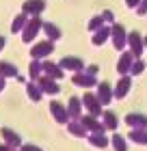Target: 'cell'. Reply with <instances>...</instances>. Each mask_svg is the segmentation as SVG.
<instances>
[{
	"label": "cell",
	"instance_id": "obj_1",
	"mask_svg": "<svg viewBox=\"0 0 147 151\" xmlns=\"http://www.w3.org/2000/svg\"><path fill=\"white\" fill-rule=\"evenodd\" d=\"M41 28H43V19H41V15L28 17V22H26L24 30H22V41H24V43H33V41L37 39Z\"/></svg>",
	"mask_w": 147,
	"mask_h": 151
},
{
	"label": "cell",
	"instance_id": "obj_2",
	"mask_svg": "<svg viewBox=\"0 0 147 151\" xmlns=\"http://www.w3.org/2000/svg\"><path fill=\"white\" fill-rule=\"evenodd\" d=\"M82 108L87 110V114H91V116H102V112H104V106L100 104V99H97V95L95 93H91V91H87L85 95H82Z\"/></svg>",
	"mask_w": 147,
	"mask_h": 151
},
{
	"label": "cell",
	"instance_id": "obj_3",
	"mask_svg": "<svg viewBox=\"0 0 147 151\" xmlns=\"http://www.w3.org/2000/svg\"><path fill=\"white\" fill-rule=\"evenodd\" d=\"M110 41H113V47L115 50H125V45H128V32L121 24H113L110 26Z\"/></svg>",
	"mask_w": 147,
	"mask_h": 151
},
{
	"label": "cell",
	"instance_id": "obj_4",
	"mask_svg": "<svg viewBox=\"0 0 147 151\" xmlns=\"http://www.w3.org/2000/svg\"><path fill=\"white\" fill-rule=\"evenodd\" d=\"M128 47H130V52H132V56H134V58H143L145 41H143V35L138 30L128 32Z\"/></svg>",
	"mask_w": 147,
	"mask_h": 151
},
{
	"label": "cell",
	"instance_id": "obj_5",
	"mask_svg": "<svg viewBox=\"0 0 147 151\" xmlns=\"http://www.w3.org/2000/svg\"><path fill=\"white\" fill-rule=\"evenodd\" d=\"M52 52H54V43H52V41H48V39H46V41H39V43H35V45L30 47V56L37 58V60L50 56Z\"/></svg>",
	"mask_w": 147,
	"mask_h": 151
},
{
	"label": "cell",
	"instance_id": "obj_6",
	"mask_svg": "<svg viewBox=\"0 0 147 151\" xmlns=\"http://www.w3.org/2000/svg\"><path fill=\"white\" fill-rule=\"evenodd\" d=\"M95 95H97V99H100V104H102V106H110V101L115 99V95H113V86H110L108 82H97V86H95Z\"/></svg>",
	"mask_w": 147,
	"mask_h": 151
},
{
	"label": "cell",
	"instance_id": "obj_7",
	"mask_svg": "<svg viewBox=\"0 0 147 151\" xmlns=\"http://www.w3.org/2000/svg\"><path fill=\"white\" fill-rule=\"evenodd\" d=\"M72 82H74L76 86H82V88L97 86V78H95V76H91V73H87L85 69H82V71H76V73L72 76Z\"/></svg>",
	"mask_w": 147,
	"mask_h": 151
},
{
	"label": "cell",
	"instance_id": "obj_8",
	"mask_svg": "<svg viewBox=\"0 0 147 151\" xmlns=\"http://www.w3.org/2000/svg\"><path fill=\"white\" fill-rule=\"evenodd\" d=\"M80 121H82V125L87 127V132H89V134H104V132H106L104 123H102V121H97L95 116H91V114H82V116H80Z\"/></svg>",
	"mask_w": 147,
	"mask_h": 151
},
{
	"label": "cell",
	"instance_id": "obj_9",
	"mask_svg": "<svg viewBox=\"0 0 147 151\" xmlns=\"http://www.w3.org/2000/svg\"><path fill=\"white\" fill-rule=\"evenodd\" d=\"M50 114L56 119V123H69V114H67V106H63L61 101H56V99H52L50 101Z\"/></svg>",
	"mask_w": 147,
	"mask_h": 151
},
{
	"label": "cell",
	"instance_id": "obj_10",
	"mask_svg": "<svg viewBox=\"0 0 147 151\" xmlns=\"http://www.w3.org/2000/svg\"><path fill=\"white\" fill-rule=\"evenodd\" d=\"M134 60H136V58L132 56V52H123L121 56H119V60H117V73H119V76H130Z\"/></svg>",
	"mask_w": 147,
	"mask_h": 151
},
{
	"label": "cell",
	"instance_id": "obj_11",
	"mask_svg": "<svg viewBox=\"0 0 147 151\" xmlns=\"http://www.w3.org/2000/svg\"><path fill=\"white\" fill-rule=\"evenodd\" d=\"M0 136H2V140H4V145H9V147H22L24 142H22V136H20L15 129H11V127H2L0 129Z\"/></svg>",
	"mask_w": 147,
	"mask_h": 151
},
{
	"label": "cell",
	"instance_id": "obj_12",
	"mask_svg": "<svg viewBox=\"0 0 147 151\" xmlns=\"http://www.w3.org/2000/svg\"><path fill=\"white\" fill-rule=\"evenodd\" d=\"M43 9H46V0H26V2L22 4V13H26L28 17L41 15Z\"/></svg>",
	"mask_w": 147,
	"mask_h": 151
},
{
	"label": "cell",
	"instance_id": "obj_13",
	"mask_svg": "<svg viewBox=\"0 0 147 151\" xmlns=\"http://www.w3.org/2000/svg\"><path fill=\"white\" fill-rule=\"evenodd\" d=\"M82 97H78V95H72L67 101V114H69V121L72 119H80L82 116Z\"/></svg>",
	"mask_w": 147,
	"mask_h": 151
},
{
	"label": "cell",
	"instance_id": "obj_14",
	"mask_svg": "<svg viewBox=\"0 0 147 151\" xmlns=\"http://www.w3.org/2000/svg\"><path fill=\"white\" fill-rule=\"evenodd\" d=\"M41 65H43V76H48V78H52V80H61L63 76V69H61V65L59 63H54V60H41Z\"/></svg>",
	"mask_w": 147,
	"mask_h": 151
},
{
	"label": "cell",
	"instance_id": "obj_15",
	"mask_svg": "<svg viewBox=\"0 0 147 151\" xmlns=\"http://www.w3.org/2000/svg\"><path fill=\"white\" fill-rule=\"evenodd\" d=\"M37 84H39V88H41L46 95H59V91H61L59 82L52 80V78H48V76H41V78L37 80Z\"/></svg>",
	"mask_w": 147,
	"mask_h": 151
},
{
	"label": "cell",
	"instance_id": "obj_16",
	"mask_svg": "<svg viewBox=\"0 0 147 151\" xmlns=\"http://www.w3.org/2000/svg\"><path fill=\"white\" fill-rule=\"evenodd\" d=\"M130 88H132V78H130V76H121L119 82H117V86L113 88V95L117 99H123L125 95L130 93Z\"/></svg>",
	"mask_w": 147,
	"mask_h": 151
},
{
	"label": "cell",
	"instance_id": "obj_17",
	"mask_svg": "<svg viewBox=\"0 0 147 151\" xmlns=\"http://www.w3.org/2000/svg\"><path fill=\"white\" fill-rule=\"evenodd\" d=\"M61 69H65V71H82L85 69V63H82V58L78 56H65V58H61Z\"/></svg>",
	"mask_w": 147,
	"mask_h": 151
},
{
	"label": "cell",
	"instance_id": "obj_18",
	"mask_svg": "<svg viewBox=\"0 0 147 151\" xmlns=\"http://www.w3.org/2000/svg\"><path fill=\"white\" fill-rule=\"evenodd\" d=\"M125 125H130V129L147 127V114H143V112H130V114H125Z\"/></svg>",
	"mask_w": 147,
	"mask_h": 151
},
{
	"label": "cell",
	"instance_id": "obj_19",
	"mask_svg": "<svg viewBox=\"0 0 147 151\" xmlns=\"http://www.w3.org/2000/svg\"><path fill=\"white\" fill-rule=\"evenodd\" d=\"M67 132L72 134V136H76V138H85V136H89L87 127L82 125L80 119H72V121H69V123H67Z\"/></svg>",
	"mask_w": 147,
	"mask_h": 151
},
{
	"label": "cell",
	"instance_id": "obj_20",
	"mask_svg": "<svg viewBox=\"0 0 147 151\" xmlns=\"http://www.w3.org/2000/svg\"><path fill=\"white\" fill-rule=\"evenodd\" d=\"M41 30L46 32L48 41H52V43H54V41H59V39H61V35H63L61 28H59V26L54 24V22H43V28H41Z\"/></svg>",
	"mask_w": 147,
	"mask_h": 151
},
{
	"label": "cell",
	"instance_id": "obj_21",
	"mask_svg": "<svg viewBox=\"0 0 147 151\" xmlns=\"http://www.w3.org/2000/svg\"><path fill=\"white\" fill-rule=\"evenodd\" d=\"M102 123H104V127L110 129V132H115L117 125H119V119H117V114L113 110H104L102 112Z\"/></svg>",
	"mask_w": 147,
	"mask_h": 151
},
{
	"label": "cell",
	"instance_id": "obj_22",
	"mask_svg": "<svg viewBox=\"0 0 147 151\" xmlns=\"http://www.w3.org/2000/svg\"><path fill=\"white\" fill-rule=\"evenodd\" d=\"M41 76H43V65H41V60L33 58L30 65H28V78H30V82H37Z\"/></svg>",
	"mask_w": 147,
	"mask_h": 151
},
{
	"label": "cell",
	"instance_id": "obj_23",
	"mask_svg": "<svg viewBox=\"0 0 147 151\" xmlns=\"http://www.w3.org/2000/svg\"><path fill=\"white\" fill-rule=\"evenodd\" d=\"M108 39H110V26H104V28H100L97 32H93L91 43H93V45H104Z\"/></svg>",
	"mask_w": 147,
	"mask_h": 151
},
{
	"label": "cell",
	"instance_id": "obj_24",
	"mask_svg": "<svg viewBox=\"0 0 147 151\" xmlns=\"http://www.w3.org/2000/svg\"><path fill=\"white\" fill-rule=\"evenodd\" d=\"M128 140L136 142V145H147V127H138V129H130Z\"/></svg>",
	"mask_w": 147,
	"mask_h": 151
},
{
	"label": "cell",
	"instance_id": "obj_25",
	"mask_svg": "<svg viewBox=\"0 0 147 151\" xmlns=\"http://www.w3.org/2000/svg\"><path fill=\"white\" fill-rule=\"evenodd\" d=\"M26 95H28L30 101H41V97H43V91L39 88L37 82H26Z\"/></svg>",
	"mask_w": 147,
	"mask_h": 151
},
{
	"label": "cell",
	"instance_id": "obj_26",
	"mask_svg": "<svg viewBox=\"0 0 147 151\" xmlns=\"http://www.w3.org/2000/svg\"><path fill=\"white\" fill-rule=\"evenodd\" d=\"M17 76V67L9 63V60H0V78H15Z\"/></svg>",
	"mask_w": 147,
	"mask_h": 151
},
{
	"label": "cell",
	"instance_id": "obj_27",
	"mask_svg": "<svg viewBox=\"0 0 147 151\" xmlns=\"http://www.w3.org/2000/svg\"><path fill=\"white\" fill-rule=\"evenodd\" d=\"M87 138H89V145H93V147H97V149L108 147V142H110L106 134H89Z\"/></svg>",
	"mask_w": 147,
	"mask_h": 151
},
{
	"label": "cell",
	"instance_id": "obj_28",
	"mask_svg": "<svg viewBox=\"0 0 147 151\" xmlns=\"http://www.w3.org/2000/svg\"><path fill=\"white\" fill-rule=\"evenodd\" d=\"M26 22H28V15L26 13H20V15H15V19L11 22V32H22L24 30V26H26Z\"/></svg>",
	"mask_w": 147,
	"mask_h": 151
},
{
	"label": "cell",
	"instance_id": "obj_29",
	"mask_svg": "<svg viewBox=\"0 0 147 151\" xmlns=\"http://www.w3.org/2000/svg\"><path fill=\"white\" fill-rule=\"evenodd\" d=\"M110 145L115 151H128V138H123L121 134H113L110 136Z\"/></svg>",
	"mask_w": 147,
	"mask_h": 151
},
{
	"label": "cell",
	"instance_id": "obj_30",
	"mask_svg": "<svg viewBox=\"0 0 147 151\" xmlns=\"http://www.w3.org/2000/svg\"><path fill=\"white\" fill-rule=\"evenodd\" d=\"M104 26H106V22H104L102 15H93V17L89 19V30L91 32H97L100 28H104Z\"/></svg>",
	"mask_w": 147,
	"mask_h": 151
},
{
	"label": "cell",
	"instance_id": "obj_31",
	"mask_svg": "<svg viewBox=\"0 0 147 151\" xmlns=\"http://www.w3.org/2000/svg\"><path fill=\"white\" fill-rule=\"evenodd\" d=\"M145 69H147V63H145L143 58H136V60H134V65H132V71H130V76H141Z\"/></svg>",
	"mask_w": 147,
	"mask_h": 151
},
{
	"label": "cell",
	"instance_id": "obj_32",
	"mask_svg": "<svg viewBox=\"0 0 147 151\" xmlns=\"http://www.w3.org/2000/svg\"><path fill=\"white\" fill-rule=\"evenodd\" d=\"M20 151H43V149L37 147V145H30V142H24V145L20 147Z\"/></svg>",
	"mask_w": 147,
	"mask_h": 151
},
{
	"label": "cell",
	"instance_id": "obj_33",
	"mask_svg": "<svg viewBox=\"0 0 147 151\" xmlns=\"http://www.w3.org/2000/svg\"><path fill=\"white\" fill-rule=\"evenodd\" d=\"M102 17H104V22H106L108 26H113V19H115L113 11H104V13H102Z\"/></svg>",
	"mask_w": 147,
	"mask_h": 151
},
{
	"label": "cell",
	"instance_id": "obj_34",
	"mask_svg": "<svg viewBox=\"0 0 147 151\" xmlns=\"http://www.w3.org/2000/svg\"><path fill=\"white\" fill-rule=\"evenodd\" d=\"M134 11L138 13V15H145V13H147V0H141V4H138Z\"/></svg>",
	"mask_w": 147,
	"mask_h": 151
},
{
	"label": "cell",
	"instance_id": "obj_35",
	"mask_svg": "<svg viewBox=\"0 0 147 151\" xmlns=\"http://www.w3.org/2000/svg\"><path fill=\"white\" fill-rule=\"evenodd\" d=\"M85 71H87V73H91V76H95L97 71H100V67H97V65H89Z\"/></svg>",
	"mask_w": 147,
	"mask_h": 151
},
{
	"label": "cell",
	"instance_id": "obj_36",
	"mask_svg": "<svg viewBox=\"0 0 147 151\" xmlns=\"http://www.w3.org/2000/svg\"><path fill=\"white\" fill-rule=\"evenodd\" d=\"M125 4H128L130 9H136V6L141 4V0H125Z\"/></svg>",
	"mask_w": 147,
	"mask_h": 151
},
{
	"label": "cell",
	"instance_id": "obj_37",
	"mask_svg": "<svg viewBox=\"0 0 147 151\" xmlns=\"http://www.w3.org/2000/svg\"><path fill=\"white\" fill-rule=\"evenodd\" d=\"M0 151H15V149L9 147V145H4V142H0Z\"/></svg>",
	"mask_w": 147,
	"mask_h": 151
},
{
	"label": "cell",
	"instance_id": "obj_38",
	"mask_svg": "<svg viewBox=\"0 0 147 151\" xmlns=\"http://www.w3.org/2000/svg\"><path fill=\"white\" fill-rule=\"evenodd\" d=\"M4 45H7V37H2V35H0V52L4 50Z\"/></svg>",
	"mask_w": 147,
	"mask_h": 151
},
{
	"label": "cell",
	"instance_id": "obj_39",
	"mask_svg": "<svg viewBox=\"0 0 147 151\" xmlns=\"http://www.w3.org/2000/svg\"><path fill=\"white\" fill-rule=\"evenodd\" d=\"M4 88H7V80H4V78H0V93H2Z\"/></svg>",
	"mask_w": 147,
	"mask_h": 151
},
{
	"label": "cell",
	"instance_id": "obj_40",
	"mask_svg": "<svg viewBox=\"0 0 147 151\" xmlns=\"http://www.w3.org/2000/svg\"><path fill=\"white\" fill-rule=\"evenodd\" d=\"M15 80H17V82H20V84H26V78H22V76H20V73H17V76H15Z\"/></svg>",
	"mask_w": 147,
	"mask_h": 151
},
{
	"label": "cell",
	"instance_id": "obj_41",
	"mask_svg": "<svg viewBox=\"0 0 147 151\" xmlns=\"http://www.w3.org/2000/svg\"><path fill=\"white\" fill-rule=\"evenodd\" d=\"M143 41H145V50H147V35H145V37H143Z\"/></svg>",
	"mask_w": 147,
	"mask_h": 151
}]
</instances>
